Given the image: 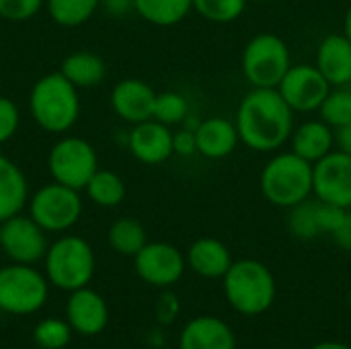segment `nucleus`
Masks as SVG:
<instances>
[{"mask_svg":"<svg viewBox=\"0 0 351 349\" xmlns=\"http://www.w3.org/2000/svg\"><path fill=\"white\" fill-rule=\"evenodd\" d=\"M241 142L255 152L280 150L294 132V111L278 88L253 86L237 109Z\"/></svg>","mask_w":351,"mask_h":349,"instance_id":"nucleus-1","label":"nucleus"},{"mask_svg":"<svg viewBox=\"0 0 351 349\" xmlns=\"http://www.w3.org/2000/svg\"><path fill=\"white\" fill-rule=\"evenodd\" d=\"M29 109L41 130L64 134L80 115L78 88L62 72L45 74L31 88Z\"/></svg>","mask_w":351,"mask_h":349,"instance_id":"nucleus-2","label":"nucleus"},{"mask_svg":"<svg viewBox=\"0 0 351 349\" xmlns=\"http://www.w3.org/2000/svg\"><path fill=\"white\" fill-rule=\"evenodd\" d=\"M313 173L315 165L296 152H278L265 163L259 187L269 204L290 210L313 195Z\"/></svg>","mask_w":351,"mask_h":349,"instance_id":"nucleus-3","label":"nucleus"},{"mask_svg":"<svg viewBox=\"0 0 351 349\" xmlns=\"http://www.w3.org/2000/svg\"><path fill=\"white\" fill-rule=\"evenodd\" d=\"M222 282L228 304L245 317H257L267 313L276 300L274 274L261 261H232Z\"/></svg>","mask_w":351,"mask_h":349,"instance_id":"nucleus-4","label":"nucleus"},{"mask_svg":"<svg viewBox=\"0 0 351 349\" xmlns=\"http://www.w3.org/2000/svg\"><path fill=\"white\" fill-rule=\"evenodd\" d=\"M47 282L60 290L74 292L88 286L95 274V253L80 237H62L45 253Z\"/></svg>","mask_w":351,"mask_h":349,"instance_id":"nucleus-5","label":"nucleus"},{"mask_svg":"<svg viewBox=\"0 0 351 349\" xmlns=\"http://www.w3.org/2000/svg\"><path fill=\"white\" fill-rule=\"evenodd\" d=\"M243 74L251 86L278 88L292 66L288 43L276 33L255 35L243 51Z\"/></svg>","mask_w":351,"mask_h":349,"instance_id":"nucleus-6","label":"nucleus"},{"mask_svg":"<svg viewBox=\"0 0 351 349\" xmlns=\"http://www.w3.org/2000/svg\"><path fill=\"white\" fill-rule=\"evenodd\" d=\"M47 278L31 265L12 263L0 269V311L8 315H33L47 302Z\"/></svg>","mask_w":351,"mask_h":349,"instance_id":"nucleus-7","label":"nucleus"},{"mask_svg":"<svg viewBox=\"0 0 351 349\" xmlns=\"http://www.w3.org/2000/svg\"><path fill=\"white\" fill-rule=\"evenodd\" d=\"M29 210V216L45 232H64L78 222L82 214V200L78 189L53 181L33 193Z\"/></svg>","mask_w":351,"mask_h":349,"instance_id":"nucleus-8","label":"nucleus"},{"mask_svg":"<svg viewBox=\"0 0 351 349\" xmlns=\"http://www.w3.org/2000/svg\"><path fill=\"white\" fill-rule=\"evenodd\" d=\"M47 167L53 181L80 191L99 171V158L95 148L86 140L68 136L51 146Z\"/></svg>","mask_w":351,"mask_h":349,"instance_id":"nucleus-9","label":"nucleus"},{"mask_svg":"<svg viewBox=\"0 0 351 349\" xmlns=\"http://www.w3.org/2000/svg\"><path fill=\"white\" fill-rule=\"evenodd\" d=\"M0 249L12 263L33 265L47 253L45 230L31 216H12L0 222Z\"/></svg>","mask_w":351,"mask_h":349,"instance_id":"nucleus-10","label":"nucleus"},{"mask_svg":"<svg viewBox=\"0 0 351 349\" xmlns=\"http://www.w3.org/2000/svg\"><path fill=\"white\" fill-rule=\"evenodd\" d=\"M331 88L333 86L313 64H292L282 82L278 84L280 95L292 107V111L302 113L319 111Z\"/></svg>","mask_w":351,"mask_h":349,"instance_id":"nucleus-11","label":"nucleus"},{"mask_svg":"<svg viewBox=\"0 0 351 349\" xmlns=\"http://www.w3.org/2000/svg\"><path fill=\"white\" fill-rule=\"evenodd\" d=\"M185 263L187 259L183 253L169 243H146L134 257V267L140 280L156 288L177 284L185 274Z\"/></svg>","mask_w":351,"mask_h":349,"instance_id":"nucleus-12","label":"nucleus"},{"mask_svg":"<svg viewBox=\"0 0 351 349\" xmlns=\"http://www.w3.org/2000/svg\"><path fill=\"white\" fill-rule=\"evenodd\" d=\"M313 195L339 208H351V154L341 150L329 152L315 163Z\"/></svg>","mask_w":351,"mask_h":349,"instance_id":"nucleus-13","label":"nucleus"},{"mask_svg":"<svg viewBox=\"0 0 351 349\" xmlns=\"http://www.w3.org/2000/svg\"><path fill=\"white\" fill-rule=\"evenodd\" d=\"M154 88L138 78L119 80L111 91V107L113 111L128 123H142L152 119L154 115Z\"/></svg>","mask_w":351,"mask_h":349,"instance_id":"nucleus-14","label":"nucleus"},{"mask_svg":"<svg viewBox=\"0 0 351 349\" xmlns=\"http://www.w3.org/2000/svg\"><path fill=\"white\" fill-rule=\"evenodd\" d=\"M66 321L70 323L72 331L80 335H99L109 321L107 302L101 294L90 288H78L70 292L66 304Z\"/></svg>","mask_w":351,"mask_h":349,"instance_id":"nucleus-15","label":"nucleus"},{"mask_svg":"<svg viewBox=\"0 0 351 349\" xmlns=\"http://www.w3.org/2000/svg\"><path fill=\"white\" fill-rule=\"evenodd\" d=\"M130 152L136 160L144 165H160L167 158H171L173 152V132L169 125L148 119L142 123H136L128 138Z\"/></svg>","mask_w":351,"mask_h":349,"instance_id":"nucleus-16","label":"nucleus"},{"mask_svg":"<svg viewBox=\"0 0 351 349\" xmlns=\"http://www.w3.org/2000/svg\"><path fill=\"white\" fill-rule=\"evenodd\" d=\"M195 140H197V154L210 160H220L230 156L237 150V144L241 142L237 123L228 117L202 119L195 128Z\"/></svg>","mask_w":351,"mask_h":349,"instance_id":"nucleus-17","label":"nucleus"},{"mask_svg":"<svg viewBox=\"0 0 351 349\" xmlns=\"http://www.w3.org/2000/svg\"><path fill=\"white\" fill-rule=\"evenodd\" d=\"M179 349H237L232 329L218 317L191 319L179 337Z\"/></svg>","mask_w":351,"mask_h":349,"instance_id":"nucleus-18","label":"nucleus"},{"mask_svg":"<svg viewBox=\"0 0 351 349\" xmlns=\"http://www.w3.org/2000/svg\"><path fill=\"white\" fill-rule=\"evenodd\" d=\"M331 86L351 84V41L343 33L327 35L317 47V64Z\"/></svg>","mask_w":351,"mask_h":349,"instance_id":"nucleus-19","label":"nucleus"},{"mask_svg":"<svg viewBox=\"0 0 351 349\" xmlns=\"http://www.w3.org/2000/svg\"><path fill=\"white\" fill-rule=\"evenodd\" d=\"M187 265L206 280H220L232 265V255L228 247L212 237L197 239L187 251Z\"/></svg>","mask_w":351,"mask_h":349,"instance_id":"nucleus-20","label":"nucleus"},{"mask_svg":"<svg viewBox=\"0 0 351 349\" xmlns=\"http://www.w3.org/2000/svg\"><path fill=\"white\" fill-rule=\"evenodd\" d=\"M290 142L292 152L315 165L335 150V130L323 119H308L292 132Z\"/></svg>","mask_w":351,"mask_h":349,"instance_id":"nucleus-21","label":"nucleus"},{"mask_svg":"<svg viewBox=\"0 0 351 349\" xmlns=\"http://www.w3.org/2000/svg\"><path fill=\"white\" fill-rule=\"evenodd\" d=\"M27 179L23 171L0 154V222L21 214L27 204Z\"/></svg>","mask_w":351,"mask_h":349,"instance_id":"nucleus-22","label":"nucleus"},{"mask_svg":"<svg viewBox=\"0 0 351 349\" xmlns=\"http://www.w3.org/2000/svg\"><path fill=\"white\" fill-rule=\"evenodd\" d=\"M60 72L76 86L90 88L105 78V62L90 51H74L64 62Z\"/></svg>","mask_w":351,"mask_h":349,"instance_id":"nucleus-23","label":"nucleus"},{"mask_svg":"<svg viewBox=\"0 0 351 349\" xmlns=\"http://www.w3.org/2000/svg\"><path fill=\"white\" fill-rule=\"evenodd\" d=\"M191 8L193 0H134V10L156 27H173L181 23Z\"/></svg>","mask_w":351,"mask_h":349,"instance_id":"nucleus-24","label":"nucleus"},{"mask_svg":"<svg viewBox=\"0 0 351 349\" xmlns=\"http://www.w3.org/2000/svg\"><path fill=\"white\" fill-rule=\"evenodd\" d=\"M107 241L111 249L125 257H136L140 249L148 243L144 226L134 218H119L109 226Z\"/></svg>","mask_w":351,"mask_h":349,"instance_id":"nucleus-25","label":"nucleus"},{"mask_svg":"<svg viewBox=\"0 0 351 349\" xmlns=\"http://www.w3.org/2000/svg\"><path fill=\"white\" fill-rule=\"evenodd\" d=\"M86 195L101 208H115L125 197V183L113 171H97L86 183Z\"/></svg>","mask_w":351,"mask_h":349,"instance_id":"nucleus-26","label":"nucleus"},{"mask_svg":"<svg viewBox=\"0 0 351 349\" xmlns=\"http://www.w3.org/2000/svg\"><path fill=\"white\" fill-rule=\"evenodd\" d=\"M288 228L300 241H313L323 234L319 222V200H304L290 208L288 214Z\"/></svg>","mask_w":351,"mask_h":349,"instance_id":"nucleus-27","label":"nucleus"},{"mask_svg":"<svg viewBox=\"0 0 351 349\" xmlns=\"http://www.w3.org/2000/svg\"><path fill=\"white\" fill-rule=\"evenodd\" d=\"M101 0H47L49 16L62 27H78L86 23Z\"/></svg>","mask_w":351,"mask_h":349,"instance_id":"nucleus-28","label":"nucleus"},{"mask_svg":"<svg viewBox=\"0 0 351 349\" xmlns=\"http://www.w3.org/2000/svg\"><path fill=\"white\" fill-rule=\"evenodd\" d=\"M321 119L329 123L333 130H339L351 123V88L350 86H333L319 107Z\"/></svg>","mask_w":351,"mask_h":349,"instance_id":"nucleus-29","label":"nucleus"},{"mask_svg":"<svg viewBox=\"0 0 351 349\" xmlns=\"http://www.w3.org/2000/svg\"><path fill=\"white\" fill-rule=\"evenodd\" d=\"M187 115H189V103L181 93H175V91L156 93L152 119H156L165 125H177V123L185 121Z\"/></svg>","mask_w":351,"mask_h":349,"instance_id":"nucleus-30","label":"nucleus"},{"mask_svg":"<svg viewBox=\"0 0 351 349\" xmlns=\"http://www.w3.org/2000/svg\"><path fill=\"white\" fill-rule=\"evenodd\" d=\"M249 0H193V10H197L210 23H232L237 21Z\"/></svg>","mask_w":351,"mask_h":349,"instance_id":"nucleus-31","label":"nucleus"},{"mask_svg":"<svg viewBox=\"0 0 351 349\" xmlns=\"http://www.w3.org/2000/svg\"><path fill=\"white\" fill-rule=\"evenodd\" d=\"M72 327L62 319H43L33 329V339L41 349H62L70 344Z\"/></svg>","mask_w":351,"mask_h":349,"instance_id":"nucleus-32","label":"nucleus"},{"mask_svg":"<svg viewBox=\"0 0 351 349\" xmlns=\"http://www.w3.org/2000/svg\"><path fill=\"white\" fill-rule=\"evenodd\" d=\"M43 0H0V16L6 21H29L41 8Z\"/></svg>","mask_w":351,"mask_h":349,"instance_id":"nucleus-33","label":"nucleus"},{"mask_svg":"<svg viewBox=\"0 0 351 349\" xmlns=\"http://www.w3.org/2000/svg\"><path fill=\"white\" fill-rule=\"evenodd\" d=\"M19 109L8 97H0V144L8 142L19 130Z\"/></svg>","mask_w":351,"mask_h":349,"instance_id":"nucleus-34","label":"nucleus"},{"mask_svg":"<svg viewBox=\"0 0 351 349\" xmlns=\"http://www.w3.org/2000/svg\"><path fill=\"white\" fill-rule=\"evenodd\" d=\"M346 212H348V208H339V206H333L327 202H319V222H321L323 234H331L341 224V220L346 218Z\"/></svg>","mask_w":351,"mask_h":349,"instance_id":"nucleus-35","label":"nucleus"},{"mask_svg":"<svg viewBox=\"0 0 351 349\" xmlns=\"http://www.w3.org/2000/svg\"><path fill=\"white\" fill-rule=\"evenodd\" d=\"M173 152L179 156H193L197 154V140H195V130H181L173 134Z\"/></svg>","mask_w":351,"mask_h":349,"instance_id":"nucleus-36","label":"nucleus"},{"mask_svg":"<svg viewBox=\"0 0 351 349\" xmlns=\"http://www.w3.org/2000/svg\"><path fill=\"white\" fill-rule=\"evenodd\" d=\"M331 237L341 249L351 251V208L346 212V218L341 220V224L331 232Z\"/></svg>","mask_w":351,"mask_h":349,"instance_id":"nucleus-37","label":"nucleus"},{"mask_svg":"<svg viewBox=\"0 0 351 349\" xmlns=\"http://www.w3.org/2000/svg\"><path fill=\"white\" fill-rule=\"evenodd\" d=\"M335 146H337V150L351 154V123L335 130Z\"/></svg>","mask_w":351,"mask_h":349,"instance_id":"nucleus-38","label":"nucleus"},{"mask_svg":"<svg viewBox=\"0 0 351 349\" xmlns=\"http://www.w3.org/2000/svg\"><path fill=\"white\" fill-rule=\"evenodd\" d=\"M101 4L111 14H125L130 8H134V0H101Z\"/></svg>","mask_w":351,"mask_h":349,"instance_id":"nucleus-39","label":"nucleus"},{"mask_svg":"<svg viewBox=\"0 0 351 349\" xmlns=\"http://www.w3.org/2000/svg\"><path fill=\"white\" fill-rule=\"evenodd\" d=\"M311 349H351L346 344H339V341H323V344H317Z\"/></svg>","mask_w":351,"mask_h":349,"instance_id":"nucleus-40","label":"nucleus"},{"mask_svg":"<svg viewBox=\"0 0 351 349\" xmlns=\"http://www.w3.org/2000/svg\"><path fill=\"white\" fill-rule=\"evenodd\" d=\"M343 35L351 41V4L348 6V12H346V19H343Z\"/></svg>","mask_w":351,"mask_h":349,"instance_id":"nucleus-41","label":"nucleus"},{"mask_svg":"<svg viewBox=\"0 0 351 349\" xmlns=\"http://www.w3.org/2000/svg\"><path fill=\"white\" fill-rule=\"evenodd\" d=\"M348 300H350V309H351V290H350V296H348Z\"/></svg>","mask_w":351,"mask_h":349,"instance_id":"nucleus-42","label":"nucleus"},{"mask_svg":"<svg viewBox=\"0 0 351 349\" xmlns=\"http://www.w3.org/2000/svg\"><path fill=\"white\" fill-rule=\"evenodd\" d=\"M251 2H267V0H251Z\"/></svg>","mask_w":351,"mask_h":349,"instance_id":"nucleus-43","label":"nucleus"}]
</instances>
